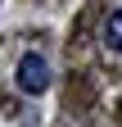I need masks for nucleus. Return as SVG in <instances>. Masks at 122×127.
Returning a JSON list of instances; mask_svg holds the SVG:
<instances>
[{
    "mask_svg": "<svg viewBox=\"0 0 122 127\" xmlns=\"http://www.w3.org/2000/svg\"><path fill=\"white\" fill-rule=\"evenodd\" d=\"M14 82H18L23 95H41L45 86H50V64H45L41 55H23L18 68H14Z\"/></svg>",
    "mask_w": 122,
    "mask_h": 127,
    "instance_id": "1",
    "label": "nucleus"
},
{
    "mask_svg": "<svg viewBox=\"0 0 122 127\" xmlns=\"http://www.w3.org/2000/svg\"><path fill=\"white\" fill-rule=\"evenodd\" d=\"M100 36H104V45H109V50L122 55V9H113L109 18H104V32H100Z\"/></svg>",
    "mask_w": 122,
    "mask_h": 127,
    "instance_id": "2",
    "label": "nucleus"
}]
</instances>
